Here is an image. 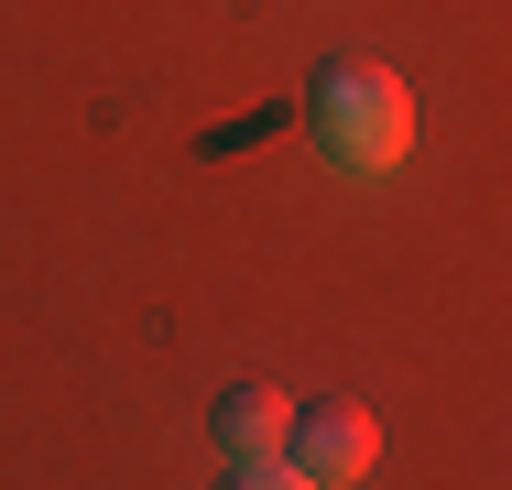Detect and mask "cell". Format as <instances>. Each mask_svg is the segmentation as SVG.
<instances>
[{
  "label": "cell",
  "mask_w": 512,
  "mask_h": 490,
  "mask_svg": "<svg viewBox=\"0 0 512 490\" xmlns=\"http://www.w3.org/2000/svg\"><path fill=\"white\" fill-rule=\"evenodd\" d=\"M306 142L338 164V175H393L414 142V88L371 55H338L306 77Z\"/></svg>",
  "instance_id": "cell-1"
},
{
  "label": "cell",
  "mask_w": 512,
  "mask_h": 490,
  "mask_svg": "<svg viewBox=\"0 0 512 490\" xmlns=\"http://www.w3.org/2000/svg\"><path fill=\"white\" fill-rule=\"evenodd\" d=\"M284 458H295L316 490H338V480H360V469L382 458V425H371V403L316 392V403H295V425H284Z\"/></svg>",
  "instance_id": "cell-2"
},
{
  "label": "cell",
  "mask_w": 512,
  "mask_h": 490,
  "mask_svg": "<svg viewBox=\"0 0 512 490\" xmlns=\"http://www.w3.org/2000/svg\"><path fill=\"white\" fill-rule=\"evenodd\" d=\"M284 425H295V403L273 382H229L218 403H207V436L229 447V458H284Z\"/></svg>",
  "instance_id": "cell-3"
},
{
  "label": "cell",
  "mask_w": 512,
  "mask_h": 490,
  "mask_svg": "<svg viewBox=\"0 0 512 490\" xmlns=\"http://www.w3.org/2000/svg\"><path fill=\"white\" fill-rule=\"evenodd\" d=\"M218 490H316V480L295 469V458H229V469H218Z\"/></svg>",
  "instance_id": "cell-4"
}]
</instances>
